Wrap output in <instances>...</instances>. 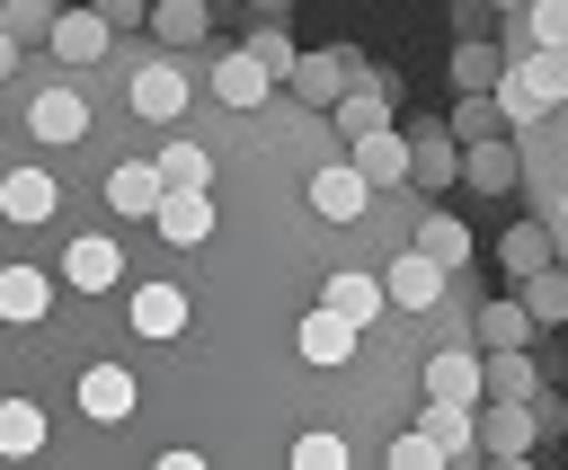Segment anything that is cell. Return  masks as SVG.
<instances>
[{"mask_svg":"<svg viewBox=\"0 0 568 470\" xmlns=\"http://www.w3.org/2000/svg\"><path fill=\"white\" fill-rule=\"evenodd\" d=\"M532 435H541V399H488V417H479V452L488 461H524Z\"/></svg>","mask_w":568,"mask_h":470,"instance_id":"cell-1","label":"cell"},{"mask_svg":"<svg viewBox=\"0 0 568 470\" xmlns=\"http://www.w3.org/2000/svg\"><path fill=\"white\" fill-rule=\"evenodd\" d=\"M355 80H364V62H355L346 44H320V53H302V62H293V98H311V106H337Z\"/></svg>","mask_w":568,"mask_h":470,"instance_id":"cell-2","label":"cell"},{"mask_svg":"<svg viewBox=\"0 0 568 470\" xmlns=\"http://www.w3.org/2000/svg\"><path fill=\"white\" fill-rule=\"evenodd\" d=\"M27 124H36V142H53V151H71V142H89V98H80L71 80H53V89H36V106H27Z\"/></svg>","mask_w":568,"mask_h":470,"instance_id":"cell-3","label":"cell"},{"mask_svg":"<svg viewBox=\"0 0 568 470\" xmlns=\"http://www.w3.org/2000/svg\"><path fill=\"white\" fill-rule=\"evenodd\" d=\"M160 204H169L160 160H124V168H106V213H124V222H160Z\"/></svg>","mask_w":568,"mask_h":470,"instance_id":"cell-4","label":"cell"},{"mask_svg":"<svg viewBox=\"0 0 568 470\" xmlns=\"http://www.w3.org/2000/svg\"><path fill=\"white\" fill-rule=\"evenodd\" d=\"M115 44V27H106V9H62L53 18V35H44V53L62 62V71H80V62H98Z\"/></svg>","mask_w":568,"mask_h":470,"instance_id":"cell-5","label":"cell"},{"mask_svg":"<svg viewBox=\"0 0 568 470\" xmlns=\"http://www.w3.org/2000/svg\"><path fill=\"white\" fill-rule=\"evenodd\" d=\"M311 213H320V222H364V213H373V177H364L355 160L320 168V177H311Z\"/></svg>","mask_w":568,"mask_h":470,"instance_id":"cell-6","label":"cell"},{"mask_svg":"<svg viewBox=\"0 0 568 470\" xmlns=\"http://www.w3.org/2000/svg\"><path fill=\"white\" fill-rule=\"evenodd\" d=\"M408 177H417L426 195L453 186V177H462V133H453V124H417V133H408Z\"/></svg>","mask_w":568,"mask_h":470,"instance_id":"cell-7","label":"cell"},{"mask_svg":"<svg viewBox=\"0 0 568 470\" xmlns=\"http://www.w3.org/2000/svg\"><path fill=\"white\" fill-rule=\"evenodd\" d=\"M426 399H462V408H479V399H488V364H479L470 346L426 355Z\"/></svg>","mask_w":568,"mask_h":470,"instance_id":"cell-8","label":"cell"},{"mask_svg":"<svg viewBox=\"0 0 568 470\" xmlns=\"http://www.w3.org/2000/svg\"><path fill=\"white\" fill-rule=\"evenodd\" d=\"M213 98L248 115V106H266V98H275V71H266V62L240 44V53H222V62H213Z\"/></svg>","mask_w":568,"mask_h":470,"instance_id":"cell-9","label":"cell"},{"mask_svg":"<svg viewBox=\"0 0 568 470\" xmlns=\"http://www.w3.org/2000/svg\"><path fill=\"white\" fill-rule=\"evenodd\" d=\"M124 98H133V115L169 124V115H186V71H178V62H142V71L124 80Z\"/></svg>","mask_w":568,"mask_h":470,"instance_id":"cell-10","label":"cell"},{"mask_svg":"<svg viewBox=\"0 0 568 470\" xmlns=\"http://www.w3.org/2000/svg\"><path fill=\"white\" fill-rule=\"evenodd\" d=\"M160 239L204 248V239H213V186H169V204H160Z\"/></svg>","mask_w":568,"mask_h":470,"instance_id":"cell-11","label":"cell"},{"mask_svg":"<svg viewBox=\"0 0 568 470\" xmlns=\"http://www.w3.org/2000/svg\"><path fill=\"white\" fill-rule=\"evenodd\" d=\"M444 275H453L444 257H426V248H408V257L390 266V302H399V310H435V302H444Z\"/></svg>","mask_w":568,"mask_h":470,"instance_id":"cell-12","label":"cell"},{"mask_svg":"<svg viewBox=\"0 0 568 470\" xmlns=\"http://www.w3.org/2000/svg\"><path fill=\"white\" fill-rule=\"evenodd\" d=\"M355 337H364V319H346L337 302H320V310L302 319V355H311V364H346V355H355Z\"/></svg>","mask_w":568,"mask_h":470,"instance_id":"cell-13","label":"cell"},{"mask_svg":"<svg viewBox=\"0 0 568 470\" xmlns=\"http://www.w3.org/2000/svg\"><path fill=\"white\" fill-rule=\"evenodd\" d=\"M80 417H98V426L133 417V372H124V364H89V372H80Z\"/></svg>","mask_w":568,"mask_h":470,"instance_id":"cell-14","label":"cell"},{"mask_svg":"<svg viewBox=\"0 0 568 470\" xmlns=\"http://www.w3.org/2000/svg\"><path fill=\"white\" fill-rule=\"evenodd\" d=\"M328 115H337V133H346V142H355V133H382V124H390V80H373V71H364Z\"/></svg>","mask_w":568,"mask_h":470,"instance_id":"cell-15","label":"cell"},{"mask_svg":"<svg viewBox=\"0 0 568 470\" xmlns=\"http://www.w3.org/2000/svg\"><path fill=\"white\" fill-rule=\"evenodd\" d=\"M115 275H124L115 239H71V248H62V284H71V293H106Z\"/></svg>","mask_w":568,"mask_h":470,"instance_id":"cell-16","label":"cell"},{"mask_svg":"<svg viewBox=\"0 0 568 470\" xmlns=\"http://www.w3.org/2000/svg\"><path fill=\"white\" fill-rule=\"evenodd\" d=\"M346 160H355L373 186H399V177H408V133H390V124H382V133H355Z\"/></svg>","mask_w":568,"mask_h":470,"instance_id":"cell-17","label":"cell"},{"mask_svg":"<svg viewBox=\"0 0 568 470\" xmlns=\"http://www.w3.org/2000/svg\"><path fill=\"white\" fill-rule=\"evenodd\" d=\"M320 302H337L346 319H364V328H373V319H382V302H390V275H355V266H346V275H328V284H320Z\"/></svg>","mask_w":568,"mask_h":470,"instance_id":"cell-18","label":"cell"},{"mask_svg":"<svg viewBox=\"0 0 568 470\" xmlns=\"http://www.w3.org/2000/svg\"><path fill=\"white\" fill-rule=\"evenodd\" d=\"M186 328V293L178 284H133V337H178Z\"/></svg>","mask_w":568,"mask_h":470,"instance_id":"cell-19","label":"cell"},{"mask_svg":"<svg viewBox=\"0 0 568 470\" xmlns=\"http://www.w3.org/2000/svg\"><path fill=\"white\" fill-rule=\"evenodd\" d=\"M532 328H541L532 302H506V293L479 302V346H488V355H497V346H532Z\"/></svg>","mask_w":568,"mask_h":470,"instance_id":"cell-20","label":"cell"},{"mask_svg":"<svg viewBox=\"0 0 568 470\" xmlns=\"http://www.w3.org/2000/svg\"><path fill=\"white\" fill-rule=\"evenodd\" d=\"M0 213L9 222H44L53 213V168H9L0 177Z\"/></svg>","mask_w":568,"mask_h":470,"instance_id":"cell-21","label":"cell"},{"mask_svg":"<svg viewBox=\"0 0 568 470\" xmlns=\"http://www.w3.org/2000/svg\"><path fill=\"white\" fill-rule=\"evenodd\" d=\"M462 177H470L479 195H506V186H515V151H506L497 133H488V142H462Z\"/></svg>","mask_w":568,"mask_h":470,"instance_id":"cell-22","label":"cell"},{"mask_svg":"<svg viewBox=\"0 0 568 470\" xmlns=\"http://www.w3.org/2000/svg\"><path fill=\"white\" fill-rule=\"evenodd\" d=\"M426 426H435L444 461H470V452H479V417H470L462 399H426Z\"/></svg>","mask_w":568,"mask_h":470,"instance_id":"cell-23","label":"cell"},{"mask_svg":"<svg viewBox=\"0 0 568 470\" xmlns=\"http://www.w3.org/2000/svg\"><path fill=\"white\" fill-rule=\"evenodd\" d=\"M151 35L160 44H204L213 35V9L204 0H151Z\"/></svg>","mask_w":568,"mask_h":470,"instance_id":"cell-24","label":"cell"},{"mask_svg":"<svg viewBox=\"0 0 568 470\" xmlns=\"http://www.w3.org/2000/svg\"><path fill=\"white\" fill-rule=\"evenodd\" d=\"M53 310V284L36 266H0V319H44Z\"/></svg>","mask_w":568,"mask_h":470,"instance_id":"cell-25","label":"cell"},{"mask_svg":"<svg viewBox=\"0 0 568 470\" xmlns=\"http://www.w3.org/2000/svg\"><path fill=\"white\" fill-rule=\"evenodd\" d=\"M497 80H506V53L488 35H462L453 44V89H497Z\"/></svg>","mask_w":568,"mask_h":470,"instance_id":"cell-26","label":"cell"},{"mask_svg":"<svg viewBox=\"0 0 568 470\" xmlns=\"http://www.w3.org/2000/svg\"><path fill=\"white\" fill-rule=\"evenodd\" d=\"M497 266H506V275H524V284H532V275H541V266H550V231H541V222H515V231H506V239H497Z\"/></svg>","mask_w":568,"mask_h":470,"instance_id":"cell-27","label":"cell"},{"mask_svg":"<svg viewBox=\"0 0 568 470\" xmlns=\"http://www.w3.org/2000/svg\"><path fill=\"white\" fill-rule=\"evenodd\" d=\"M515 71L541 89V106H559V98H568V44H532V53H515Z\"/></svg>","mask_w":568,"mask_h":470,"instance_id":"cell-28","label":"cell"},{"mask_svg":"<svg viewBox=\"0 0 568 470\" xmlns=\"http://www.w3.org/2000/svg\"><path fill=\"white\" fill-rule=\"evenodd\" d=\"M36 443H44V408H36V399H0V452L27 461Z\"/></svg>","mask_w":568,"mask_h":470,"instance_id":"cell-29","label":"cell"},{"mask_svg":"<svg viewBox=\"0 0 568 470\" xmlns=\"http://www.w3.org/2000/svg\"><path fill=\"white\" fill-rule=\"evenodd\" d=\"M488 399H532V355L524 346H497L488 355Z\"/></svg>","mask_w":568,"mask_h":470,"instance_id":"cell-30","label":"cell"},{"mask_svg":"<svg viewBox=\"0 0 568 470\" xmlns=\"http://www.w3.org/2000/svg\"><path fill=\"white\" fill-rule=\"evenodd\" d=\"M160 177H169V186H213V151H204V142H169V151H160Z\"/></svg>","mask_w":568,"mask_h":470,"instance_id":"cell-31","label":"cell"},{"mask_svg":"<svg viewBox=\"0 0 568 470\" xmlns=\"http://www.w3.org/2000/svg\"><path fill=\"white\" fill-rule=\"evenodd\" d=\"M417 248L444 257V266H462V257H470V231H462L453 213H426V222H417Z\"/></svg>","mask_w":568,"mask_h":470,"instance_id":"cell-32","label":"cell"},{"mask_svg":"<svg viewBox=\"0 0 568 470\" xmlns=\"http://www.w3.org/2000/svg\"><path fill=\"white\" fill-rule=\"evenodd\" d=\"M248 53H257L266 71H284V80H293V62H302L293 35H284V18H257V27H248Z\"/></svg>","mask_w":568,"mask_h":470,"instance_id":"cell-33","label":"cell"},{"mask_svg":"<svg viewBox=\"0 0 568 470\" xmlns=\"http://www.w3.org/2000/svg\"><path fill=\"white\" fill-rule=\"evenodd\" d=\"M524 302H532V319H541V328H568V275H550V266H541Z\"/></svg>","mask_w":568,"mask_h":470,"instance_id":"cell-34","label":"cell"},{"mask_svg":"<svg viewBox=\"0 0 568 470\" xmlns=\"http://www.w3.org/2000/svg\"><path fill=\"white\" fill-rule=\"evenodd\" d=\"M497 106H506V124H532V115H541V89H532V80L506 62V80H497Z\"/></svg>","mask_w":568,"mask_h":470,"instance_id":"cell-35","label":"cell"},{"mask_svg":"<svg viewBox=\"0 0 568 470\" xmlns=\"http://www.w3.org/2000/svg\"><path fill=\"white\" fill-rule=\"evenodd\" d=\"M53 18H62L53 0H0V27L9 35H53Z\"/></svg>","mask_w":568,"mask_h":470,"instance_id":"cell-36","label":"cell"},{"mask_svg":"<svg viewBox=\"0 0 568 470\" xmlns=\"http://www.w3.org/2000/svg\"><path fill=\"white\" fill-rule=\"evenodd\" d=\"M435 461H444L435 426H426V435H390V470H435Z\"/></svg>","mask_w":568,"mask_h":470,"instance_id":"cell-37","label":"cell"},{"mask_svg":"<svg viewBox=\"0 0 568 470\" xmlns=\"http://www.w3.org/2000/svg\"><path fill=\"white\" fill-rule=\"evenodd\" d=\"M293 461H302V470H337V461H346V443H337V435H302V443H293Z\"/></svg>","mask_w":568,"mask_h":470,"instance_id":"cell-38","label":"cell"},{"mask_svg":"<svg viewBox=\"0 0 568 470\" xmlns=\"http://www.w3.org/2000/svg\"><path fill=\"white\" fill-rule=\"evenodd\" d=\"M532 44H568V0H532Z\"/></svg>","mask_w":568,"mask_h":470,"instance_id":"cell-39","label":"cell"},{"mask_svg":"<svg viewBox=\"0 0 568 470\" xmlns=\"http://www.w3.org/2000/svg\"><path fill=\"white\" fill-rule=\"evenodd\" d=\"M98 9H106V27H115V35H124V27H142V18H151V0H98Z\"/></svg>","mask_w":568,"mask_h":470,"instance_id":"cell-40","label":"cell"},{"mask_svg":"<svg viewBox=\"0 0 568 470\" xmlns=\"http://www.w3.org/2000/svg\"><path fill=\"white\" fill-rule=\"evenodd\" d=\"M18 44H27V35H9V27H0V80L18 71Z\"/></svg>","mask_w":568,"mask_h":470,"instance_id":"cell-41","label":"cell"},{"mask_svg":"<svg viewBox=\"0 0 568 470\" xmlns=\"http://www.w3.org/2000/svg\"><path fill=\"white\" fill-rule=\"evenodd\" d=\"M248 18H293V0H248Z\"/></svg>","mask_w":568,"mask_h":470,"instance_id":"cell-42","label":"cell"},{"mask_svg":"<svg viewBox=\"0 0 568 470\" xmlns=\"http://www.w3.org/2000/svg\"><path fill=\"white\" fill-rule=\"evenodd\" d=\"M497 9H532V0H497Z\"/></svg>","mask_w":568,"mask_h":470,"instance_id":"cell-43","label":"cell"},{"mask_svg":"<svg viewBox=\"0 0 568 470\" xmlns=\"http://www.w3.org/2000/svg\"><path fill=\"white\" fill-rule=\"evenodd\" d=\"M559 222H568V195H559Z\"/></svg>","mask_w":568,"mask_h":470,"instance_id":"cell-44","label":"cell"}]
</instances>
